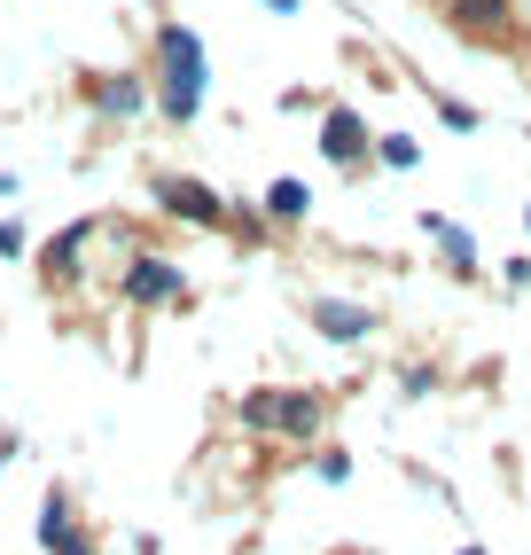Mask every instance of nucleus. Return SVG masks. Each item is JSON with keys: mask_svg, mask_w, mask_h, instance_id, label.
<instances>
[{"mask_svg": "<svg viewBox=\"0 0 531 555\" xmlns=\"http://www.w3.org/2000/svg\"><path fill=\"white\" fill-rule=\"evenodd\" d=\"M423 228H430V243H438V250L453 258V267H477V243L462 235V219H438V211H430V219H423Z\"/></svg>", "mask_w": 531, "mask_h": 555, "instance_id": "8", "label": "nucleus"}, {"mask_svg": "<svg viewBox=\"0 0 531 555\" xmlns=\"http://www.w3.org/2000/svg\"><path fill=\"white\" fill-rule=\"evenodd\" d=\"M321 150H328L336 165L367 150V126H360V109H352V102H336V109H328V126H321Z\"/></svg>", "mask_w": 531, "mask_h": 555, "instance_id": "4", "label": "nucleus"}, {"mask_svg": "<svg viewBox=\"0 0 531 555\" xmlns=\"http://www.w3.org/2000/svg\"><path fill=\"white\" fill-rule=\"evenodd\" d=\"M0 462H9V447H0Z\"/></svg>", "mask_w": 531, "mask_h": 555, "instance_id": "14", "label": "nucleus"}, {"mask_svg": "<svg viewBox=\"0 0 531 555\" xmlns=\"http://www.w3.org/2000/svg\"><path fill=\"white\" fill-rule=\"evenodd\" d=\"M306 189H297V180H274V196H266V211H274V219H306Z\"/></svg>", "mask_w": 531, "mask_h": 555, "instance_id": "10", "label": "nucleus"}, {"mask_svg": "<svg viewBox=\"0 0 531 555\" xmlns=\"http://www.w3.org/2000/svg\"><path fill=\"white\" fill-rule=\"evenodd\" d=\"M172 211H187V219H204V228H219V196L211 189H196V180H165V189H157Z\"/></svg>", "mask_w": 531, "mask_h": 555, "instance_id": "7", "label": "nucleus"}, {"mask_svg": "<svg viewBox=\"0 0 531 555\" xmlns=\"http://www.w3.org/2000/svg\"><path fill=\"white\" fill-rule=\"evenodd\" d=\"M102 109H118V118H133V109H141V79H109V87H102Z\"/></svg>", "mask_w": 531, "mask_h": 555, "instance_id": "11", "label": "nucleus"}, {"mask_svg": "<svg viewBox=\"0 0 531 555\" xmlns=\"http://www.w3.org/2000/svg\"><path fill=\"white\" fill-rule=\"evenodd\" d=\"M414 157H423V150H414V141H406V133H391V141H384V165H391V172H406Z\"/></svg>", "mask_w": 531, "mask_h": 555, "instance_id": "12", "label": "nucleus"}, {"mask_svg": "<svg viewBox=\"0 0 531 555\" xmlns=\"http://www.w3.org/2000/svg\"><path fill=\"white\" fill-rule=\"evenodd\" d=\"M165 109L172 118H196L204 109V40L187 24L165 31Z\"/></svg>", "mask_w": 531, "mask_h": 555, "instance_id": "1", "label": "nucleus"}, {"mask_svg": "<svg viewBox=\"0 0 531 555\" xmlns=\"http://www.w3.org/2000/svg\"><path fill=\"white\" fill-rule=\"evenodd\" d=\"M462 555H477V547H462Z\"/></svg>", "mask_w": 531, "mask_h": 555, "instance_id": "15", "label": "nucleus"}, {"mask_svg": "<svg viewBox=\"0 0 531 555\" xmlns=\"http://www.w3.org/2000/svg\"><path fill=\"white\" fill-rule=\"evenodd\" d=\"M243 423L250 430H297V438H306L321 423V399L313 391H250L243 399Z\"/></svg>", "mask_w": 531, "mask_h": 555, "instance_id": "2", "label": "nucleus"}, {"mask_svg": "<svg viewBox=\"0 0 531 555\" xmlns=\"http://www.w3.org/2000/svg\"><path fill=\"white\" fill-rule=\"evenodd\" d=\"M453 16H462L469 31H492V24L508 16V0H453Z\"/></svg>", "mask_w": 531, "mask_h": 555, "instance_id": "9", "label": "nucleus"}, {"mask_svg": "<svg viewBox=\"0 0 531 555\" xmlns=\"http://www.w3.org/2000/svg\"><path fill=\"white\" fill-rule=\"evenodd\" d=\"M126 298H133V306H165V298H180V267H165V258H133Z\"/></svg>", "mask_w": 531, "mask_h": 555, "instance_id": "3", "label": "nucleus"}, {"mask_svg": "<svg viewBox=\"0 0 531 555\" xmlns=\"http://www.w3.org/2000/svg\"><path fill=\"white\" fill-rule=\"evenodd\" d=\"M40 540H48V555H87V540H79V525H70V501L63 493H48V508H40Z\"/></svg>", "mask_w": 531, "mask_h": 555, "instance_id": "6", "label": "nucleus"}, {"mask_svg": "<svg viewBox=\"0 0 531 555\" xmlns=\"http://www.w3.org/2000/svg\"><path fill=\"white\" fill-rule=\"evenodd\" d=\"M266 9H282V16H289V9H297V0H266Z\"/></svg>", "mask_w": 531, "mask_h": 555, "instance_id": "13", "label": "nucleus"}, {"mask_svg": "<svg viewBox=\"0 0 531 555\" xmlns=\"http://www.w3.org/2000/svg\"><path fill=\"white\" fill-rule=\"evenodd\" d=\"M313 328H328L336 345H360V337H367V306H345V298H313Z\"/></svg>", "mask_w": 531, "mask_h": 555, "instance_id": "5", "label": "nucleus"}]
</instances>
